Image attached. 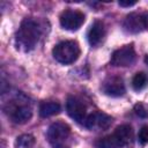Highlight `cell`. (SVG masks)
I'll use <instances>...</instances> for the list:
<instances>
[{
    "label": "cell",
    "mask_w": 148,
    "mask_h": 148,
    "mask_svg": "<svg viewBox=\"0 0 148 148\" xmlns=\"http://www.w3.org/2000/svg\"><path fill=\"white\" fill-rule=\"evenodd\" d=\"M112 117L103 112H94L89 114L84 121V126L91 131H104L112 124Z\"/></svg>",
    "instance_id": "cell-10"
},
{
    "label": "cell",
    "mask_w": 148,
    "mask_h": 148,
    "mask_svg": "<svg viewBox=\"0 0 148 148\" xmlns=\"http://www.w3.org/2000/svg\"><path fill=\"white\" fill-rule=\"evenodd\" d=\"M42 30L39 23L30 17L24 18L15 36V43L18 50L29 52L35 49V46L38 43V39L40 37Z\"/></svg>",
    "instance_id": "cell-1"
},
{
    "label": "cell",
    "mask_w": 148,
    "mask_h": 148,
    "mask_svg": "<svg viewBox=\"0 0 148 148\" xmlns=\"http://www.w3.org/2000/svg\"><path fill=\"white\" fill-rule=\"evenodd\" d=\"M135 61V50L133 45H125L116 50L111 56V64L117 67H127Z\"/></svg>",
    "instance_id": "cell-7"
},
{
    "label": "cell",
    "mask_w": 148,
    "mask_h": 148,
    "mask_svg": "<svg viewBox=\"0 0 148 148\" xmlns=\"http://www.w3.org/2000/svg\"><path fill=\"white\" fill-rule=\"evenodd\" d=\"M2 148H3V147H2Z\"/></svg>",
    "instance_id": "cell-21"
},
{
    "label": "cell",
    "mask_w": 148,
    "mask_h": 148,
    "mask_svg": "<svg viewBox=\"0 0 148 148\" xmlns=\"http://www.w3.org/2000/svg\"><path fill=\"white\" fill-rule=\"evenodd\" d=\"M118 3L121 7H131V6H134L136 3V1H119Z\"/></svg>",
    "instance_id": "cell-18"
},
{
    "label": "cell",
    "mask_w": 148,
    "mask_h": 148,
    "mask_svg": "<svg viewBox=\"0 0 148 148\" xmlns=\"http://www.w3.org/2000/svg\"><path fill=\"white\" fill-rule=\"evenodd\" d=\"M34 145L35 138L31 134H22L15 141V148H32Z\"/></svg>",
    "instance_id": "cell-15"
},
{
    "label": "cell",
    "mask_w": 148,
    "mask_h": 148,
    "mask_svg": "<svg viewBox=\"0 0 148 148\" xmlns=\"http://www.w3.org/2000/svg\"><path fill=\"white\" fill-rule=\"evenodd\" d=\"M5 110H6L9 119L15 124H25L32 117L31 108L28 105V103H25L22 99L15 98V99L8 102Z\"/></svg>",
    "instance_id": "cell-4"
},
{
    "label": "cell",
    "mask_w": 148,
    "mask_h": 148,
    "mask_svg": "<svg viewBox=\"0 0 148 148\" xmlns=\"http://www.w3.org/2000/svg\"><path fill=\"white\" fill-rule=\"evenodd\" d=\"M134 111H135V113H136L139 117H141V118H147V117H148V109H147L142 103L136 104V105L134 106Z\"/></svg>",
    "instance_id": "cell-17"
},
{
    "label": "cell",
    "mask_w": 148,
    "mask_h": 148,
    "mask_svg": "<svg viewBox=\"0 0 148 148\" xmlns=\"http://www.w3.org/2000/svg\"><path fill=\"white\" fill-rule=\"evenodd\" d=\"M60 112V104L54 101H47L43 102L39 105V114L44 118L51 117L53 114H57Z\"/></svg>",
    "instance_id": "cell-13"
},
{
    "label": "cell",
    "mask_w": 148,
    "mask_h": 148,
    "mask_svg": "<svg viewBox=\"0 0 148 148\" xmlns=\"http://www.w3.org/2000/svg\"><path fill=\"white\" fill-rule=\"evenodd\" d=\"M133 130L130 125H120L110 135L103 136L95 142L97 148H124L131 145Z\"/></svg>",
    "instance_id": "cell-2"
},
{
    "label": "cell",
    "mask_w": 148,
    "mask_h": 148,
    "mask_svg": "<svg viewBox=\"0 0 148 148\" xmlns=\"http://www.w3.org/2000/svg\"><path fill=\"white\" fill-rule=\"evenodd\" d=\"M123 27L130 34L141 32L148 27V16L143 13H131L125 17Z\"/></svg>",
    "instance_id": "cell-6"
},
{
    "label": "cell",
    "mask_w": 148,
    "mask_h": 148,
    "mask_svg": "<svg viewBox=\"0 0 148 148\" xmlns=\"http://www.w3.org/2000/svg\"><path fill=\"white\" fill-rule=\"evenodd\" d=\"M71 133V128L67 124L62 121H56L50 125L47 132H46V138L47 141L53 146H60L65 142V140L68 138Z\"/></svg>",
    "instance_id": "cell-5"
},
{
    "label": "cell",
    "mask_w": 148,
    "mask_h": 148,
    "mask_svg": "<svg viewBox=\"0 0 148 148\" xmlns=\"http://www.w3.org/2000/svg\"><path fill=\"white\" fill-rule=\"evenodd\" d=\"M53 57L54 59L64 65L73 64L80 56V46L74 40H65L58 43L53 47Z\"/></svg>",
    "instance_id": "cell-3"
},
{
    "label": "cell",
    "mask_w": 148,
    "mask_h": 148,
    "mask_svg": "<svg viewBox=\"0 0 148 148\" xmlns=\"http://www.w3.org/2000/svg\"><path fill=\"white\" fill-rule=\"evenodd\" d=\"M138 140L141 145H147L148 143V126H143L139 134H138Z\"/></svg>",
    "instance_id": "cell-16"
},
{
    "label": "cell",
    "mask_w": 148,
    "mask_h": 148,
    "mask_svg": "<svg viewBox=\"0 0 148 148\" xmlns=\"http://www.w3.org/2000/svg\"><path fill=\"white\" fill-rule=\"evenodd\" d=\"M102 91L111 97H119L125 94V84L119 76H109L102 83Z\"/></svg>",
    "instance_id": "cell-11"
},
{
    "label": "cell",
    "mask_w": 148,
    "mask_h": 148,
    "mask_svg": "<svg viewBox=\"0 0 148 148\" xmlns=\"http://www.w3.org/2000/svg\"><path fill=\"white\" fill-rule=\"evenodd\" d=\"M145 62H146V65L148 66V54H147V56L145 57Z\"/></svg>",
    "instance_id": "cell-20"
},
{
    "label": "cell",
    "mask_w": 148,
    "mask_h": 148,
    "mask_svg": "<svg viewBox=\"0 0 148 148\" xmlns=\"http://www.w3.org/2000/svg\"><path fill=\"white\" fill-rule=\"evenodd\" d=\"M84 22V15L76 9H66L60 15V24L66 30H77Z\"/></svg>",
    "instance_id": "cell-9"
},
{
    "label": "cell",
    "mask_w": 148,
    "mask_h": 148,
    "mask_svg": "<svg viewBox=\"0 0 148 148\" xmlns=\"http://www.w3.org/2000/svg\"><path fill=\"white\" fill-rule=\"evenodd\" d=\"M147 84H148V76L146 73L139 72L134 75V77L132 80V87L134 90H136V91L142 90L143 88H146Z\"/></svg>",
    "instance_id": "cell-14"
},
{
    "label": "cell",
    "mask_w": 148,
    "mask_h": 148,
    "mask_svg": "<svg viewBox=\"0 0 148 148\" xmlns=\"http://www.w3.org/2000/svg\"><path fill=\"white\" fill-rule=\"evenodd\" d=\"M105 37V27L102 21H95L88 31V42L91 46H98Z\"/></svg>",
    "instance_id": "cell-12"
},
{
    "label": "cell",
    "mask_w": 148,
    "mask_h": 148,
    "mask_svg": "<svg viewBox=\"0 0 148 148\" xmlns=\"http://www.w3.org/2000/svg\"><path fill=\"white\" fill-rule=\"evenodd\" d=\"M66 111L68 113V116L74 119L76 123H82L84 124L86 119H87V108L84 105V103L74 96H69L67 98L66 102Z\"/></svg>",
    "instance_id": "cell-8"
},
{
    "label": "cell",
    "mask_w": 148,
    "mask_h": 148,
    "mask_svg": "<svg viewBox=\"0 0 148 148\" xmlns=\"http://www.w3.org/2000/svg\"><path fill=\"white\" fill-rule=\"evenodd\" d=\"M54 148H68L67 146H64V145H60V146H57V147H54Z\"/></svg>",
    "instance_id": "cell-19"
}]
</instances>
